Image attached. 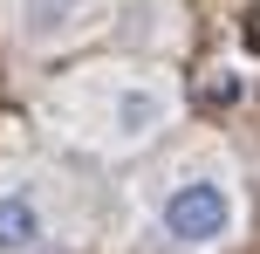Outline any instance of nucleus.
I'll list each match as a JSON object with an SVG mask.
<instances>
[{
  "label": "nucleus",
  "mask_w": 260,
  "mask_h": 254,
  "mask_svg": "<svg viewBox=\"0 0 260 254\" xmlns=\"http://www.w3.org/2000/svg\"><path fill=\"white\" fill-rule=\"evenodd\" d=\"M103 7H110V0H21V7H14V27H21L27 41H55V35L89 27Z\"/></svg>",
  "instance_id": "20e7f679"
},
{
  "label": "nucleus",
  "mask_w": 260,
  "mask_h": 254,
  "mask_svg": "<svg viewBox=\"0 0 260 254\" xmlns=\"http://www.w3.org/2000/svg\"><path fill=\"white\" fill-rule=\"evenodd\" d=\"M55 241V213L27 179H0V254H41Z\"/></svg>",
  "instance_id": "7ed1b4c3"
},
{
  "label": "nucleus",
  "mask_w": 260,
  "mask_h": 254,
  "mask_svg": "<svg viewBox=\"0 0 260 254\" xmlns=\"http://www.w3.org/2000/svg\"><path fill=\"white\" fill-rule=\"evenodd\" d=\"M240 213H247V200H240V179L219 172V165H192V172H178L165 192H157V241H171L178 254H212L226 247L240 234Z\"/></svg>",
  "instance_id": "f257e3e1"
},
{
  "label": "nucleus",
  "mask_w": 260,
  "mask_h": 254,
  "mask_svg": "<svg viewBox=\"0 0 260 254\" xmlns=\"http://www.w3.org/2000/svg\"><path fill=\"white\" fill-rule=\"evenodd\" d=\"M96 110H103V124H96V145L103 151H144L151 137L171 131V117H178V90H171L165 76H110L103 90H96Z\"/></svg>",
  "instance_id": "f03ea898"
}]
</instances>
